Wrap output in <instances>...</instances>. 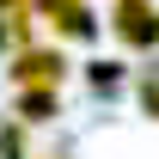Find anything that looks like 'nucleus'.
<instances>
[{
	"label": "nucleus",
	"instance_id": "7ed1b4c3",
	"mask_svg": "<svg viewBox=\"0 0 159 159\" xmlns=\"http://www.w3.org/2000/svg\"><path fill=\"white\" fill-rule=\"evenodd\" d=\"M12 80H19V86H49V92H55L61 80H67V55H61V49H25V55L12 61Z\"/></svg>",
	"mask_w": 159,
	"mask_h": 159
},
{
	"label": "nucleus",
	"instance_id": "423d86ee",
	"mask_svg": "<svg viewBox=\"0 0 159 159\" xmlns=\"http://www.w3.org/2000/svg\"><path fill=\"white\" fill-rule=\"evenodd\" d=\"M19 6H25V0H0V19H6V12H19Z\"/></svg>",
	"mask_w": 159,
	"mask_h": 159
},
{
	"label": "nucleus",
	"instance_id": "20e7f679",
	"mask_svg": "<svg viewBox=\"0 0 159 159\" xmlns=\"http://www.w3.org/2000/svg\"><path fill=\"white\" fill-rule=\"evenodd\" d=\"M141 104H147V116L159 122V74H147V80H141Z\"/></svg>",
	"mask_w": 159,
	"mask_h": 159
},
{
	"label": "nucleus",
	"instance_id": "39448f33",
	"mask_svg": "<svg viewBox=\"0 0 159 159\" xmlns=\"http://www.w3.org/2000/svg\"><path fill=\"white\" fill-rule=\"evenodd\" d=\"M116 80H122L116 61H92V86H116Z\"/></svg>",
	"mask_w": 159,
	"mask_h": 159
},
{
	"label": "nucleus",
	"instance_id": "f257e3e1",
	"mask_svg": "<svg viewBox=\"0 0 159 159\" xmlns=\"http://www.w3.org/2000/svg\"><path fill=\"white\" fill-rule=\"evenodd\" d=\"M110 31H116V43H129V49H153L159 43V6L153 0H116V6H110Z\"/></svg>",
	"mask_w": 159,
	"mask_h": 159
},
{
	"label": "nucleus",
	"instance_id": "f03ea898",
	"mask_svg": "<svg viewBox=\"0 0 159 159\" xmlns=\"http://www.w3.org/2000/svg\"><path fill=\"white\" fill-rule=\"evenodd\" d=\"M43 6V19H49V31L67 43H92L98 37V12L86 6V0H37Z\"/></svg>",
	"mask_w": 159,
	"mask_h": 159
}]
</instances>
